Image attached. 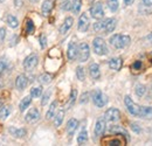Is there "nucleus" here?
Returning a JSON list of instances; mask_svg holds the SVG:
<instances>
[{
	"instance_id": "obj_10",
	"label": "nucleus",
	"mask_w": 152,
	"mask_h": 146,
	"mask_svg": "<svg viewBox=\"0 0 152 146\" xmlns=\"http://www.w3.org/2000/svg\"><path fill=\"white\" fill-rule=\"evenodd\" d=\"M89 25H90V20L87 13H83L81 14V17L78 19V23H77V28L80 32H87L88 28H89Z\"/></svg>"
},
{
	"instance_id": "obj_7",
	"label": "nucleus",
	"mask_w": 152,
	"mask_h": 146,
	"mask_svg": "<svg viewBox=\"0 0 152 146\" xmlns=\"http://www.w3.org/2000/svg\"><path fill=\"white\" fill-rule=\"evenodd\" d=\"M90 56V48L88 46V43L82 42L78 46V54H77V58L80 60V62H86Z\"/></svg>"
},
{
	"instance_id": "obj_16",
	"label": "nucleus",
	"mask_w": 152,
	"mask_h": 146,
	"mask_svg": "<svg viewBox=\"0 0 152 146\" xmlns=\"http://www.w3.org/2000/svg\"><path fill=\"white\" fill-rule=\"evenodd\" d=\"M28 85V78H27V76L26 75H19L18 77H17V80H15V87H17V89H19V90H23V89H26V87Z\"/></svg>"
},
{
	"instance_id": "obj_25",
	"label": "nucleus",
	"mask_w": 152,
	"mask_h": 146,
	"mask_svg": "<svg viewBox=\"0 0 152 146\" xmlns=\"http://www.w3.org/2000/svg\"><path fill=\"white\" fill-rule=\"evenodd\" d=\"M87 142H88V133H87L86 128H83V130L80 132L78 137H77V143H78L80 145H83V144H86Z\"/></svg>"
},
{
	"instance_id": "obj_31",
	"label": "nucleus",
	"mask_w": 152,
	"mask_h": 146,
	"mask_svg": "<svg viewBox=\"0 0 152 146\" xmlns=\"http://www.w3.org/2000/svg\"><path fill=\"white\" fill-rule=\"evenodd\" d=\"M56 107H57V102H53V103L50 104L49 110H48V111H47V113H46V118H47V119H50L52 117H54V116H55V110H56Z\"/></svg>"
},
{
	"instance_id": "obj_5",
	"label": "nucleus",
	"mask_w": 152,
	"mask_h": 146,
	"mask_svg": "<svg viewBox=\"0 0 152 146\" xmlns=\"http://www.w3.org/2000/svg\"><path fill=\"white\" fill-rule=\"evenodd\" d=\"M124 104H125L128 111H129L132 116H136V117H139V116H140L142 107L138 105V104H136L132 99H131L130 96H125V97H124Z\"/></svg>"
},
{
	"instance_id": "obj_13",
	"label": "nucleus",
	"mask_w": 152,
	"mask_h": 146,
	"mask_svg": "<svg viewBox=\"0 0 152 146\" xmlns=\"http://www.w3.org/2000/svg\"><path fill=\"white\" fill-rule=\"evenodd\" d=\"M77 54H78V47L76 46V43L72 42L68 46V50H67V56L69 61H75L77 58Z\"/></svg>"
},
{
	"instance_id": "obj_4",
	"label": "nucleus",
	"mask_w": 152,
	"mask_h": 146,
	"mask_svg": "<svg viewBox=\"0 0 152 146\" xmlns=\"http://www.w3.org/2000/svg\"><path fill=\"white\" fill-rule=\"evenodd\" d=\"M91 98H93V102L97 108H103L107 105L108 103V97L107 95H104L103 92L98 89H96L93 91V95H91Z\"/></svg>"
},
{
	"instance_id": "obj_50",
	"label": "nucleus",
	"mask_w": 152,
	"mask_h": 146,
	"mask_svg": "<svg viewBox=\"0 0 152 146\" xmlns=\"http://www.w3.org/2000/svg\"><path fill=\"white\" fill-rule=\"evenodd\" d=\"M29 1H31V2H38L39 0H29Z\"/></svg>"
},
{
	"instance_id": "obj_19",
	"label": "nucleus",
	"mask_w": 152,
	"mask_h": 146,
	"mask_svg": "<svg viewBox=\"0 0 152 146\" xmlns=\"http://www.w3.org/2000/svg\"><path fill=\"white\" fill-rule=\"evenodd\" d=\"M8 132H10L13 137H15V138H23V137L27 134V131H26L25 128H13V126H11V128H8Z\"/></svg>"
},
{
	"instance_id": "obj_24",
	"label": "nucleus",
	"mask_w": 152,
	"mask_h": 146,
	"mask_svg": "<svg viewBox=\"0 0 152 146\" xmlns=\"http://www.w3.org/2000/svg\"><path fill=\"white\" fill-rule=\"evenodd\" d=\"M35 31V26L34 22L31 19H26V25H25V32L27 34H33Z\"/></svg>"
},
{
	"instance_id": "obj_48",
	"label": "nucleus",
	"mask_w": 152,
	"mask_h": 146,
	"mask_svg": "<svg viewBox=\"0 0 152 146\" xmlns=\"http://www.w3.org/2000/svg\"><path fill=\"white\" fill-rule=\"evenodd\" d=\"M123 1H124V4H125L126 6H130V5H132L134 0H123Z\"/></svg>"
},
{
	"instance_id": "obj_32",
	"label": "nucleus",
	"mask_w": 152,
	"mask_h": 146,
	"mask_svg": "<svg viewBox=\"0 0 152 146\" xmlns=\"http://www.w3.org/2000/svg\"><path fill=\"white\" fill-rule=\"evenodd\" d=\"M109 131H110L111 133H121V134H124L125 137L128 136L126 131L122 128V126H119V125H113V126H110Z\"/></svg>"
},
{
	"instance_id": "obj_30",
	"label": "nucleus",
	"mask_w": 152,
	"mask_h": 146,
	"mask_svg": "<svg viewBox=\"0 0 152 146\" xmlns=\"http://www.w3.org/2000/svg\"><path fill=\"white\" fill-rule=\"evenodd\" d=\"M10 113H11V107L10 105H6V107L1 108L0 109V119L1 120H5L10 116Z\"/></svg>"
},
{
	"instance_id": "obj_49",
	"label": "nucleus",
	"mask_w": 152,
	"mask_h": 146,
	"mask_svg": "<svg viewBox=\"0 0 152 146\" xmlns=\"http://www.w3.org/2000/svg\"><path fill=\"white\" fill-rule=\"evenodd\" d=\"M146 41H148L150 45H152V33H151V34H149V35L146 36Z\"/></svg>"
},
{
	"instance_id": "obj_20",
	"label": "nucleus",
	"mask_w": 152,
	"mask_h": 146,
	"mask_svg": "<svg viewBox=\"0 0 152 146\" xmlns=\"http://www.w3.org/2000/svg\"><path fill=\"white\" fill-rule=\"evenodd\" d=\"M123 66V61L121 57H114L111 60H109V67L113 69V70H119Z\"/></svg>"
},
{
	"instance_id": "obj_15",
	"label": "nucleus",
	"mask_w": 152,
	"mask_h": 146,
	"mask_svg": "<svg viewBox=\"0 0 152 146\" xmlns=\"http://www.w3.org/2000/svg\"><path fill=\"white\" fill-rule=\"evenodd\" d=\"M116 23H117L116 19L114 18L105 19L104 20V29H103V32H105L107 34L108 33H113L115 31V28H116Z\"/></svg>"
},
{
	"instance_id": "obj_2",
	"label": "nucleus",
	"mask_w": 152,
	"mask_h": 146,
	"mask_svg": "<svg viewBox=\"0 0 152 146\" xmlns=\"http://www.w3.org/2000/svg\"><path fill=\"white\" fill-rule=\"evenodd\" d=\"M101 143L103 145H125L126 144V139H125V136L124 134H121V133H117L116 136H109V137H104L102 138Z\"/></svg>"
},
{
	"instance_id": "obj_18",
	"label": "nucleus",
	"mask_w": 152,
	"mask_h": 146,
	"mask_svg": "<svg viewBox=\"0 0 152 146\" xmlns=\"http://www.w3.org/2000/svg\"><path fill=\"white\" fill-rule=\"evenodd\" d=\"M53 7H54V2H53V0H45V1L42 2V6H41L42 15H45V17L49 15V13L52 12Z\"/></svg>"
},
{
	"instance_id": "obj_53",
	"label": "nucleus",
	"mask_w": 152,
	"mask_h": 146,
	"mask_svg": "<svg viewBox=\"0 0 152 146\" xmlns=\"http://www.w3.org/2000/svg\"><path fill=\"white\" fill-rule=\"evenodd\" d=\"M151 90H152V85H151Z\"/></svg>"
},
{
	"instance_id": "obj_26",
	"label": "nucleus",
	"mask_w": 152,
	"mask_h": 146,
	"mask_svg": "<svg viewBox=\"0 0 152 146\" xmlns=\"http://www.w3.org/2000/svg\"><path fill=\"white\" fill-rule=\"evenodd\" d=\"M31 102H32V96H26V97L20 102V105H19L20 111H25V110L29 107Z\"/></svg>"
},
{
	"instance_id": "obj_22",
	"label": "nucleus",
	"mask_w": 152,
	"mask_h": 146,
	"mask_svg": "<svg viewBox=\"0 0 152 146\" xmlns=\"http://www.w3.org/2000/svg\"><path fill=\"white\" fill-rule=\"evenodd\" d=\"M139 117L144 119H152V107H142Z\"/></svg>"
},
{
	"instance_id": "obj_34",
	"label": "nucleus",
	"mask_w": 152,
	"mask_h": 146,
	"mask_svg": "<svg viewBox=\"0 0 152 146\" xmlns=\"http://www.w3.org/2000/svg\"><path fill=\"white\" fill-rule=\"evenodd\" d=\"M81 7H82V0H73L72 1V9L75 14H77L80 12Z\"/></svg>"
},
{
	"instance_id": "obj_27",
	"label": "nucleus",
	"mask_w": 152,
	"mask_h": 146,
	"mask_svg": "<svg viewBox=\"0 0 152 146\" xmlns=\"http://www.w3.org/2000/svg\"><path fill=\"white\" fill-rule=\"evenodd\" d=\"M52 80H53V76L48 73L42 74V75H40V77H39V81H40L41 84H49V83L52 82Z\"/></svg>"
},
{
	"instance_id": "obj_9",
	"label": "nucleus",
	"mask_w": 152,
	"mask_h": 146,
	"mask_svg": "<svg viewBox=\"0 0 152 146\" xmlns=\"http://www.w3.org/2000/svg\"><path fill=\"white\" fill-rule=\"evenodd\" d=\"M104 118L108 122H118L121 119V112L116 108H110V109H108L105 111Z\"/></svg>"
},
{
	"instance_id": "obj_47",
	"label": "nucleus",
	"mask_w": 152,
	"mask_h": 146,
	"mask_svg": "<svg viewBox=\"0 0 152 146\" xmlns=\"http://www.w3.org/2000/svg\"><path fill=\"white\" fill-rule=\"evenodd\" d=\"M145 6H152V0H142Z\"/></svg>"
},
{
	"instance_id": "obj_42",
	"label": "nucleus",
	"mask_w": 152,
	"mask_h": 146,
	"mask_svg": "<svg viewBox=\"0 0 152 146\" xmlns=\"http://www.w3.org/2000/svg\"><path fill=\"white\" fill-rule=\"evenodd\" d=\"M40 46H41V48H46V46H47V37L46 35H40Z\"/></svg>"
},
{
	"instance_id": "obj_45",
	"label": "nucleus",
	"mask_w": 152,
	"mask_h": 146,
	"mask_svg": "<svg viewBox=\"0 0 152 146\" xmlns=\"http://www.w3.org/2000/svg\"><path fill=\"white\" fill-rule=\"evenodd\" d=\"M5 36H6V29L4 27L0 28V42H2L5 40Z\"/></svg>"
},
{
	"instance_id": "obj_43",
	"label": "nucleus",
	"mask_w": 152,
	"mask_h": 146,
	"mask_svg": "<svg viewBox=\"0 0 152 146\" xmlns=\"http://www.w3.org/2000/svg\"><path fill=\"white\" fill-rule=\"evenodd\" d=\"M61 8H62L63 11H69V9H72V2H70V1H64V2L61 5Z\"/></svg>"
},
{
	"instance_id": "obj_37",
	"label": "nucleus",
	"mask_w": 152,
	"mask_h": 146,
	"mask_svg": "<svg viewBox=\"0 0 152 146\" xmlns=\"http://www.w3.org/2000/svg\"><path fill=\"white\" fill-rule=\"evenodd\" d=\"M142 68H143L142 61H136V62H133L132 66H131V69H132L133 72H140Z\"/></svg>"
},
{
	"instance_id": "obj_8",
	"label": "nucleus",
	"mask_w": 152,
	"mask_h": 146,
	"mask_svg": "<svg viewBox=\"0 0 152 146\" xmlns=\"http://www.w3.org/2000/svg\"><path fill=\"white\" fill-rule=\"evenodd\" d=\"M90 14L91 17L96 20H99L104 17V9H103V5L101 1L95 2L91 7H90Z\"/></svg>"
},
{
	"instance_id": "obj_51",
	"label": "nucleus",
	"mask_w": 152,
	"mask_h": 146,
	"mask_svg": "<svg viewBox=\"0 0 152 146\" xmlns=\"http://www.w3.org/2000/svg\"><path fill=\"white\" fill-rule=\"evenodd\" d=\"M4 1H5V0H0V2H4Z\"/></svg>"
},
{
	"instance_id": "obj_23",
	"label": "nucleus",
	"mask_w": 152,
	"mask_h": 146,
	"mask_svg": "<svg viewBox=\"0 0 152 146\" xmlns=\"http://www.w3.org/2000/svg\"><path fill=\"white\" fill-rule=\"evenodd\" d=\"M76 98H77V90L76 89H73L72 92H70V96H69V99H68V103L66 105L67 109H70L76 102Z\"/></svg>"
},
{
	"instance_id": "obj_36",
	"label": "nucleus",
	"mask_w": 152,
	"mask_h": 146,
	"mask_svg": "<svg viewBox=\"0 0 152 146\" xmlns=\"http://www.w3.org/2000/svg\"><path fill=\"white\" fill-rule=\"evenodd\" d=\"M76 77H77V80L81 81V82H83V81L86 80V74H84L83 67H77V68H76Z\"/></svg>"
},
{
	"instance_id": "obj_40",
	"label": "nucleus",
	"mask_w": 152,
	"mask_h": 146,
	"mask_svg": "<svg viewBox=\"0 0 152 146\" xmlns=\"http://www.w3.org/2000/svg\"><path fill=\"white\" fill-rule=\"evenodd\" d=\"M50 95H52V91L50 90H48V91L46 92L43 96H42V99H41V105H46L47 103H48V101H49V98H50Z\"/></svg>"
},
{
	"instance_id": "obj_21",
	"label": "nucleus",
	"mask_w": 152,
	"mask_h": 146,
	"mask_svg": "<svg viewBox=\"0 0 152 146\" xmlns=\"http://www.w3.org/2000/svg\"><path fill=\"white\" fill-rule=\"evenodd\" d=\"M89 74L94 80H98L101 77V70L97 63H91L89 66Z\"/></svg>"
},
{
	"instance_id": "obj_3",
	"label": "nucleus",
	"mask_w": 152,
	"mask_h": 146,
	"mask_svg": "<svg viewBox=\"0 0 152 146\" xmlns=\"http://www.w3.org/2000/svg\"><path fill=\"white\" fill-rule=\"evenodd\" d=\"M93 49H94L95 54L99 55V56L107 55L109 53L107 43H105V41L102 37H95L94 39V41H93Z\"/></svg>"
},
{
	"instance_id": "obj_12",
	"label": "nucleus",
	"mask_w": 152,
	"mask_h": 146,
	"mask_svg": "<svg viewBox=\"0 0 152 146\" xmlns=\"http://www.w3.org/2000/svg\"><path fill=\"white\" fill-rule=\"evenodd\" d=\"M25 119H26L27 123H35V122H38L39 119H40V112H39V110L37 108H32V109L27 112Z\"/></svg>"
},
{
	"instance_id": "obj_29",
	"label": "nucleus",
	"mask_w": 152,
	"mask_h": 146,
	"mask_svg": "<svg viewBox=\"0 0 152 146\" xmlns=\"http://www.w3.org/2000/svg\"><path fill=\"white\" fill-rule=\"evenodd\" d=\"M63 118H64V111H63V110H60V111L56 113V116H55V120H54V124H55L56 128H58V126L62 124Z\"/></svg>"
},
{
	"instance_id": "obj_11",
	"label": "nucleus",
	"mask_w": 152,
	"mask_h": 146,
	"mask_svg": "<svg viewBox=\"0 0 152 146\" xmlns=\"http://www.w3.org/2000/svg\"><path fill=\"white\" fill-rule=\"evenodd\" d=\"M105 128H107L105 118H99V119H97V122H96V124H95V130H94L96 137H101V136H103Z\"/></svg>"
},
{
	"instance_id": "obj_17",
	"label": "nucleus",
	"mask_w": 152,
	"mask_h": 146,
	"mask_svg": "<svg viewBox=\"0 0 152 146\" xmlns=\"http://www.w3.org/2000/svg\"><path fill=\"white\" fill-rule=\"evenodd\" d=\"M78 128V120L75 119V118H72V119H69L68 120V123H67V133H68V136L69 137H72L74 133H75V131L77 130Z\"/></svg>"
},
{
	"instance_id": "obj_28",
	"label": "nucleus",
	"mask_w": 152,
	"mask_h": 146,
	"mask_svg": "<svg viewBox=\"0 0 152 146\" xmlns=\"http://www.w3.org/2000/svg\"><path fill=\"white\" fill-rule=\"evenodd\" d=\"M7 23H8V26H10L11 28H17V27L19 26V20H18L17 17L10 14V15L7 17Z\"/></svg>"
},
{
	"instance_id": "obj_35",
	"label": "nucleus",
	"mask_w": 152,
	"mask_h": 146,
	"mask_svg": "<svg viewBox=\"0 0 152 146\" xmlns=\"http://www.w3.org/2000/svg\"><path fill=\"white\" fill-rule=\"evenodd\" d=\"M107 4H108V7L111 12H116L118 9V6H119L118 0H107Z\"/></svg>"
},
{
	"instance_id": "obj_52",
	"label": "nucleus",
	"mask_w": 152,
	"mask_h": 146,
	"mask_svg": "<svg viewBox=\"0 0 152 146\" xmlns=\"http://www.w3.org/2000/svg\"><path fill=\"white\" fill-rule=\"evenodd\" d=\"M1 104H2V102H1V101H0V107H1Z\"/></svg>"
},
{
	"instance_id": "obj_41",
	"label": "nucleus",
	"mask_w": 152,
	"mask_h": 146,
	"mask_svg": "<svg viewBox=\"0 0 152 146\" xmlns=\"http://www.w3.org/2000/svg\"><path fill=\"white\" fill-rule=\"evenodd\" d=\"M7 68V61L5 58H0V75L4 73Z\"/></svg>"
},
{
	"instance_id": "obj_38",
	"label": "nucleus",
	"mask_w": 152,
	"mask_h": 146,
	"mask_svg": "<svg viewBox=\"0 0 152 146\" xmlns=\"http://www.w3.org/2000/svg\"><path fill=\"white\" fill-rule=\"evenodd\" d=\"M41 93H42V89L41 88H33L32 90H31V96L33 97V98H38L41 96Z\"/></svg>"
},
{
	"instance_id": "obj_46",
	"label": "nucleus",
	"mask_w": 152,
	"mask_h": 146,
	"mask_svg": "<svg viewBox=\"0 0 152 146\" xmlns=\"http://www.w3.org/2000/svg\"><path fill=\"white\" fill-rule=\"evenodd\" d=\"M88 96H89V93H87V92L83 93L82 97H81V101H80V102H81V103H86V102L88 101Z\"/></svg>"
},
{
	"instance_id": "obj_1",
	"label": "nucleus",
	"mask_w": 152,
	"mask_h": 146,
	"mask_svg": "<svg viewBox=\"0 0 152 146\" xmlns=\"http://www.w3.org/2000/svg\"><path fill=\"white\" fill-rule=\"evenodd\" d=\"M110 45L116 49H123L128 47L131 42V39L129 35H122V34H115L109 40Z\"/></svg>"
},
{
	"instance_id": "obj_39",
	"label": "nucleus",
	"mask_w": 152,
	"mask_h": 146,
	"mask_svg": "<svg viewBox=\"0 0 152 146\" xmlns=\"http://www.w3.org/2000/svg\"><path fill=\"white\" fill-rule=\"evenodd\" d=\"M104 29V20L103 21H97L94 25V31L95 32H102Z\"/></svg>"
},
{
	"instance_id": "obj_14",
	"label": "nucleus",
	"mask_w": 152,
	"mask_h": 146,
	"mask_svg": "<svg viewBox=\"0 0 152 146\" xmlns=\"http://www.w3.org/2000/svg\"><path fill=\"white\" fill-rule=\"evenodd\" d=\"M73 23H74V19L72 18V17H68V18L64 19L63 23H62L61 27H60V34L64 35V34L73 27Z\"/></svg>"
},
{
	"instance_id": "obj_6",
	"label": "nucleus",
	"mask_w": 152,
	"mask_h": 146,
	"mask_svg": "<svg viewBox=\"0 0 152 146\" xmlns=\"http://www.w3.org/2000/svg\"><path fill=\"white\" fill-rule=\"evenodd\" d=\"M39 63V57L37 54H31L28 55L25 60H23V68L27 70V72H31L33 70Z\"/></svg>"
},
{
	"instance_id": "obj_44",
	"label": "nucleus",
	"mask_w": 152,
	"mask_h": 146,
	"mask_svg": "<svg viewBox=\"0 0 152 146\" xmlns=\"http://www.w3.org/2000/svg\"><path fill=\"white\" fill-rule=\"evenodd\" d=\"M130 126H131V128H132L136 133H140V132H142V128H139L136 123H131V124H130Z\"/></svg>"
},
{
	"instance_id": "obj_33",
	"label": "nucleus",
	"mask_w": 152,
	"mask_h": 146,
	"mask_svg": "<svg viewBox=\"0 0 152 146\" xmlns=\"http://www.w3.org/2000/svg\"><path fill=\"white\" fill-rule=\"evenodd\" d=\"M134 92H136V95L138 97H143L145 95V92H146V87L144 84H137L136 88H134Z\"/></svg>"
}]
</instances>
